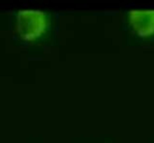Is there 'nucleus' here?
<instances>
[{"instance_id":"nucleus-1","label":"nucleus","mask_w":154,"mask_h":143,"mask_svg":"<svg viewBox=\"0 0 154 143\" xmlns=\"http://www.w3.org/2000/svg\"><path fill=\"white\" fill-rule=\"evenodd\" d=\"M48 25V16L42 10L23 9L17 13V31L24 40L32 41L42 37L46 31Z\"/></svg>"},{"instance_id":"nucleus-2","label":"nucleus","mask_w":154,"mask_h":143,"mask_svg":"<svg viewBox=\"0 0 154 143\" xmlns=\"http://www.w3.org/2000/svg\"><path fill=\"white\" fill-rule=\"evenodd\" d=\"M129 21L134 31L141 37L154 34V10H131Z\"/></svg>"}]
</instances>
